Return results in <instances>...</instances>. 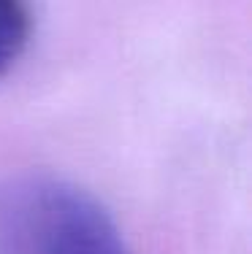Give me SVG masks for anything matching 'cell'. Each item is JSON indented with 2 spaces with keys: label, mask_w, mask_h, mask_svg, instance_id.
Listing matches in <instances>:
<instances>
[{
  "label": "cell",
  "mask_w": 252,
  "mask_h": 254,
  "mask_svg": "<svg viewBox=\"0 0 252 254\" xmlns=\"http://www.w3.org/2000/svg\"><path fill=\"white\" fill-rule=\"evenodd\" d=\"M33 33L30 0H0V78L25 54Z\"/></svg>",
  "instance_id": "2"
},
{
  "label": "cell",
  "mask_w": 252,
  "mask_h": 254,
  "mask_svg": "<svg viewBox=\"0 0 252 254\" xmlns=\"http://www.w3.org/2000/svg\"><path fill=\"white\" fill-rule=\"evenodd\" d=\"M0 254H130L109 211L52 173L0 181Z\"/></svg>",
  "instance_id": "1"
}]
</instances>
